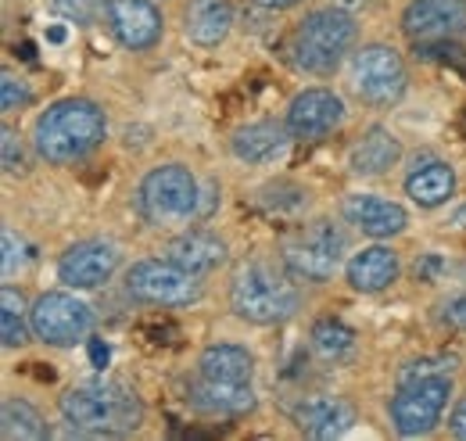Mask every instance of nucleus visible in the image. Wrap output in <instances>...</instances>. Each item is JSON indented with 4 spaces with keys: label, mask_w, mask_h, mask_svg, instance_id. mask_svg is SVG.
Listing matches in <instances>:
<instances>
[{
    "label": "nucleus",
    "mask_w": 466,
    "mask_h": 441,
    "mask_svg": "<svg viewBox=\"0 0 466 441\" xmlns=\"http://www.w3.org/2000/svg\"><path fill=\"white\" fill-rule=\"evenodd\" d=\"M140 216L151 226H179L190 222L201 209V187L194 172L179 162L151 169L137 190Z\"/></svg>",
    "instance_id": "obj_5"
},
{
    "label": "nucleus",
    "mask_w": 466,
    "mask_h": 441,
    "mask_svg": "<svg viewBox=\"0 0 466 441\" xmlns=\"http://www.w3.org/2000/svg\"><path fill=\"white\" fill-rule=\"evenodd\" d=\"M452 222H456L460 230H466V205H463V209H460V212H456V216H452Z\"/></svg>",
    "instance_id": "obj_38"
},
{
    "label": "nucleus",
    "mask_w": 466,
    "mask_h": 441,
    "mask_svg": "<svg viewBox=\"0 0 466 441\" xmlns=\"http://www.w3.org/2000/svg\"><path fill=\"white\" fill-rule=\"evenodd\" d=\"M0 144H4V169H7L11 176H15V172H25V151H22V140H18V133H15L11 126H4Z\"/></svg>",
    "instance_id": "obj_31"
},
{
    "label": "nucleus",
    "mask_w": 466,
    "mask_h": 441,
    "mask_svg": "<svg viewBox=\"0 0 466 441\" xmlns=\"http://www.w3.org/2000/svg\"><path fill=\"white\" fill-rule=\"evenodd\" d=\"M399 273H402V262H399V255H395L391 248H384V244H370V248L355 251L349 259V266H345L349 283L355 291H362V294H377V291L391 287V283L399 280Z\"/></svg>",
    "instance_id": "obj_18"
},
{
    "label": "nucleus",
    "mask_w": 466,
    "mask_h": 441,
    "mask_svg": "<svg viewBox=\"0 0 466 441\" xmlns=\"http://www.w3.org/2000/svg\"><path fill=\"white\" fill-rule=\"evenodd\" d=\"M169 259L176 266H183L187 273L205 276L227 262V244L212 230H187L169 241Z\"/></svg>",
    "instance_id": "obj_19"
},
{
    "label": "nucleus",
    "mask_w": 466,
    "mask_h": 441,
    "mask_svg": "<svg viewBox=\"0 0 466 441\" xmlns=\"http://www.w3.org/2000/svg\"><path fill=\"white\" fill-rule=\"evenodd\" d=\"M294 424L305 438H338L355 424V409L338 395H309L298 402Z\"/></svg>",
    "instance_id": "obj_16"
},
{
    "label": "nucleus",
    "mask_w": 466,
    "mask_h": 441,
    "mask_svg": "<svg viewBox=\"0 0 466 441\" xmlns=\"http://www.w3.org/2000/svg\"><path fill=\"white\" fill-rule=\"evenodd\" d=\"M94 323H97V316H94L90 302H83V298H76L68 291H47L29 309L33 333L44 344H55V348H72V344L86 341Z\"/></svg>",
    "instance_id": "obj_8"
},
{
    "label": "nucleus",
    "mask_w": 466,
    "mask_h": 441,
    "mask_svg": "<svg viewBox=\"0 0 466 441\" xmlns=\"http://www.w3.org/2000/svg\"><path fill=\"white\" fill-rule=\"evenodd\" d=\"M108 133L105 111L86 97H65L44 111L33 129V148L47 166H72L86 159Z\"/></svg>",
    "instance_id": "obj_1"
},
{
    "label": "nucleus",
    "mask_w": 466,
    "mask_h": 441,
    "mask_svg": "<svg viewBox=\"0 0 466 441\" xmlns=\"http://www.w3.org/2000/svg\"><path fill=\"white\" fill-rule=\"evenodd\" d=\"M402 29L416 44L466 33V0H412L402 11Z\"/></svg>",
    "instance_id": "obj_14"
},
{
    "label": "nucleus",
    "mask_w": 466,
    "mask_h": 441,
    "mask_svg": "<svg viewBox=\"0 0 466 441\" xmlns=\"http://www.w3.org/2000/svg\"><path fill=\"white\" fill-rule=\"evenodd\" d=\"M198 377L208 385H251L255 377V359L240 344H208L198 359Z\"/></svg>",
    "instance_id": "obj_20"
},
{
    "label": "nucleus",
    "mask_w": 466,
    "mask_h": 441,
    "mask_svg": "<svg viewBox=\"0 0 466 441\" xmlns=\"http://www.w3.org/2000/svg\"><path fill=\"white\" fill-rule=\"evenodd\" d=\"M449 398H452V381H449V374L420 377V381L399 385V395L391 398V424H395V431H399L402 438L431 435V431L441 424Z\"/></svg>",
    "instance_id": "obj_9"
},
{
    "label": "nucleus",
    "mask_w": 466,
    "mask_h": 441,
    "mask_svg": "<svg viewBox=\"0 0 466 441\" xmlns=\"http://www.w3.org/2000/svg\"><path fill=\"white\" fill-rule=\"evenodd\" d=\"M345 248H349V237L338 222L319 220L305 230H298L294 237L284 241L280 248V259H284V270L298 280H309V283H323L338 273L341 259H345Z\"/></svg>",
    "instance_id": "obj_6"
},
{
    "label": "nucleus",
    "mask_w": 466,
    "mask_h": 441,
    "mask_svg": "<svg viewBox=\"0 0 466 441\" xmlns=\"http://www.w3.org/2000/svg\"><path fill=\"white\" fill-rule=\"evenodd\" d=\"M194 402L201 409H208V413L240 416V413L255 409V391H251V385H208V381H198Z\"/></svg>",
    "instance_id": "obj_24"
},
{
    "label": "nucleus",
    "mask_w": 466,
    "mask_h": 441,
    "mask_svg": "<svg viewBox=\"0 0 466 441\" xmlns=\"http://www.w3.org/2000/svg\"><path fill=\"white\" fill-rule=\"evenodd\" d=\"M118 270V248L112 241H79L58 259V280L65 287L90 291L108 283Z\"/></svg>",
    "instance_id": "obj_13"
},
{
    "label": "nucleus",
    "mask_w": 466,
    "mask_h": 441,
    "mask_svg": "<svg viewBox=\"0 0 466 441\" xmlns=\"http://www.w3.org/2000/svg\"><path fill=\"white\" fill-rule=\"evenodd\" d=\"M438 273H445V259H441V255H423V259L416 262V276H420V280L431 283V280H438Z\"/></svg>",
    "instance_id": "obj_34"
},
{
    "label": "nucleus",
    "mask_w": 466,
    "mask_h": 441,
    "mask_svg": "<svg viewBox=\"0 0 466 441\" xmlns=\"http://www.w3.org/2000/svg\"><path fill=\"white\" fill-rule=\"evenodd\" d=\"M441 323L466 331V294H452V298L441 302Z\"/></svg>",
    "instance_id": "obj_32"
},
{
    "label": "nucleus",
    "mask_w": 466,
    "mask_h": 441,
    "mask_svg": "<svg viewBox=\"0 0 466 441\" xmlns=\"http://www.w3.org/2000/svg\"><path fill=\"white\" fill-rule=\"evenodd\" d=\"M309 337H312L316 355L327 359V363H341L355 352V333L341 320H316Z\"/></svg>",
    "instance_id": "obj_26"
},
{
    "label": "nucleus",
    "mask_w": 466,
    "mask_h": 441,
    "mask_svg": "<svg viewBox=\"0 0 466 441\" xmlns=\"http://www.w3.org/2000/svg\"><path fill=\"white\" fill-rule=\"evenodd\" d=\"M258 7H269V11H284V7H294V4H301V0H255Z\"/></svg>",
    "instance_id": "obj_37"
},
{
    "label": "nucleus",
    "mask_w": 466,
    "mask_h": 441,
    "mask_svg": "<svg viewBox=\"0 0 466 441\" xmlns=\"http://www.w3.org/2000/svg\"><path fill=\"white\" fill-rule=\"evenodd\" d=\"M230 309L248 323L273 327L298 313V287L266 262H248L230 280Z\"/></svg>",
    "instance_id": "obj_4"
},
{
    "label": "nucleus",
    "mask_w": 466,
    "mask_h": 441,
    "mask_svg": "<svg viewBox=\"0 0 466 441\" xmlns=\"http://www.w3.org/2000/svg\"><path fill=\"white\" fill-rule=\"evenodd\" d=\"M0 431H4V438L7 441H44L51 431H47V424H44V416H40V409H33L29 402H22V398H4V405H0Z\"/></svg>",
    "instance_id": "obj_25"
},
{
    "label": "nucleus",
    "mask_w": 466,
    "mask_h": 441,
    "mask_svg": "<svg viewBox=\"0 0 466 441\" xmlns=\"http://www.w3.org/2000/svg\"><path fill=\"white\" fill-rule=\"evenodd\" d=\"M108 344H101V341H90V359H94V366H108Z\"/></svg>",
    "instance_id": "obj_36"
},
{
    "label": "nucleus",
    "mask_w": 466,
    "mask_h": 441,
    "mask_svg": "<svg viewBox=\"0 0 466 441\" xmlns=\"http://www.w3.org/2000/svg\"><path fill=\"white\" fill-rule=\"evenodd\" d=\"M359 40V22L345 7H319L294 29L291 57L309 76H330Z\"/></svg>",
    "instance_id": "obj_3"
},
{
    "label": "nucleus",
    "mask_w": 466,
    "mask_h": 441,
    "mask_svg": "<svg viewBox=\"0 0 466 441\" xmlns=\"http://www.w3.org/2000/svg\"><path fill=\"white\" fill-rule=\"evenodd\" d=\"M65 424L83 435H129L144 424V402L137 391L116 381L68 387L58 398Z\"/></svg>",
    "instance_id": "obj_2"
},
{
    "label": "nucleus",
    "mask_w": 466,
    "mask_h": 441,
    "mask_svg": "<svg viewBox=\"0 0 466 441\" xmlns=\"http://www.w3.org/2000/svg\"><path fill=\"white\" fill-rule=\"evenodd\" d=\"M449 431H452L456 438L466 441V402H460V405L452 409V416H449Z\"/></svg>",
    "instance_id": "obj_35"
},
{
    "label": "nucleus",
    "mask_w": 466,
    "mask_h": 441,
    "mask_svg": "<svg viewBox=\"0 0 466 441\" xmlns=\"http://www.w3.org/2000/svg\"><path fill=\"white\" fill-rule=\"evenodd\" d=\"M399 159H402V140L384 126L366 129L349 151V166L359 176H384L399 166Z\"/></svg>",
    "instance_id": "obj_21"
},
{
    "label": "nucleus",
    "mask_w": 466,
    "mask_h": 441,
    "mask_svg": "<svg viewBox=\"0 0 466 441\" xmlns=\"http://www.w3.org/2000/svg\"><path fill=\"white\" fill-rule=\"evenodd\" d=\"M105 18L126 51H151L166 33V18L151 0H108Z\"/></svg>",
    "instance_id": "obj_11"
},
{
    "label": "nucleus",
    "mask_w": 466,
    "mask_h": 441,
    "mask_svg": "<svg viewBox=\"0 0 466 441\" xmlns=\"http://www.w3.org/2000/svg\"><path fill=\"white\" fill-rule=\"evenodd\" d=\"M29 331L25 327V316H22V294L15 287H4V309H0V337L7 348H18L29 341Z\"/></svg>",
    "instance_id": "obj_27"
},
{
    "label": "nucleus",
    "mask_w": 466,
    "mask_h": 441,
    "mask_svg": "<svg viewBox=\"0 0 466 441\" xmlns=\"http://www.w3.org/2000/svg\"><path fill=\"white\" fill-rule=\"evenodd\" d=\"M29 101H33V90L25 87V79H18L15 72H4V79H0V105H4V111L25 108Z\"/></svg>",
    "instance_id": "obj_29"
},
{
    "label": "nucleus",
    "mask_w": 466,
    "mask_h": 441,
    "mask_svg": "<svg viewBox=\"0 0 466 441\" xmlns=\"http://www.w3.org/2000/svg\"><path fill=\"white\" fill-rule=\"evenodd\" d=\"M126 291L137 302L147 305H162V309H176V305H190L201 298L198 276L187 273L183 266H176L173 259H140L129 266L126 273Z\"/></svg>",
    "instance_id": "obj_10"
},
{
    "label": "nucleus",
    "mask_w": 466,
    "mask_h": 441,
    "mask_svg": "<svg viewBox=\"0 0 466 441\" xmlns=\"http://www.w3.org/2000/svg\"><path fill=\"white\" fill-rule=\"evenodd\" d=\"M341 122H345V101L327 87H309V90L294 94L284 126L291 129L294 140H319L330 129H338Z\"/></svg>",
    "instance_id": "obj_12"
},
{
    "label": "nucleus",
    "mask_w": 466,
    "mask_h": 441,
    "mask_svg": "<svg viewBox=\"0 0 466 441\" xmlns=\"http://www.w3.org/2000/svg\"><path fill=\"white\" fill-rule=\"evenodd\" d=\"M15 266H22V244H15V233L4 230V273L11 276Z\"/></svg>",
    "instance_id": "obj_33"
},
{
    "label": "nucleus",
    "mask_w": 466,
    "mask_h": 441,
    "mask_svg": "<svg viewBox=\"0 0 466 441\" xmlns=\"http://www.w3.org/2000/svg\"><path fill=\"white\" fill-rule=\"evenodd\" d=\"M230 148L244 166H277V162L288 159L291 129L280 126V122H269V118L248 122L230 137Z\"/></svg>",
    "instance_id": "obj_15"
},
{
    "label": "nucleus",
    "mask_w": 466,
    "mask_h": 441,
    "mask_svg": "<svg viewBox=\"0 0 466 441\" xmlns=\"http://www.w3.org/2000/svg\"><path fill=\"white\" fill-rule=\"evenodd\" d=\"M233 29L230 0H198L187 15V40L198 47H219Z\"/></svg>",
    "instance_id": "obj_22"
},
{
    "label": "nucleus",
    "mask_w": 466,
    "mask_h": 441,
    "mask_svg": "<svg viewBox=\"0 0 466 441\" xmlns=\"http://www.w3.org/2000/svg\"><path fill=\"white\" fill-rule=\"evenodd\" d=\"M438 374H452V359L445 355H434V359H412L399 370V385L409 381H420V377H438Z\"/></svg>",
    "instance_id": "obj_28"
},
{
    "label": "nucleus",
    "mask_w": 466,
    "mask_h": 441,
    "mask_svg": "<svg viewBox=\"0 0 466 441\" xmlns=\"http://www.w3.org/2000/svg\"><path fill=\"white\" fill-rule=\"evenodd\" d=\"M55 7H58L65 18L86 26V22H94V18L108 7V0H55Z\"/></svg>",
    "instance_id": "obj_30"
},
{
    "label": "nucleus",
    "mask_w": 466,
    "mask_h": 441,
    "mask_svg": "<svg viewBox=\"0 0 466 441\" xmlns=\"http://www.w3.org/2000/svg\"><path fill=\"white\" fill-rule=\"evenodd\" d=\"M351 87L370 108H391L409 87L406 61L388 44H366L351 61Z\"/></svg>",
    "instance_id": "obj_7"
},
{
    "label": "nucleus",
    "mask_w": 466,
    "mask_h": 441,
    "mask_svg": "<svg viewBox=\"0 0 466 441\" xmlns=\"http://www.w3.org/2000/svg\"><path fill=\"white\" fill-rule=\"evenodd\" d=\"M345 222H351L355 230H362L366 237H395L409 226V212L399 201H388V198H377V194H351L345 201Z\"/></svg>",
    "instance_id": "obj_17"
},
{
    "label": "nucleus",
    "mask_w": 466,
    "mask_h": 441,
    "mask_svg": "<svg viewBox=\"0 0 466 441\" xmlns=\"http://www.w3.org/2000/svg\"><path fill=\"white\" fill-rule=\"evenodd\" d=\"M406 194L420 209H438L456 194V169L449 162H427L406 176Z\"/></svg>",
    "instance_id": "obj_23"
}]
</instances>
